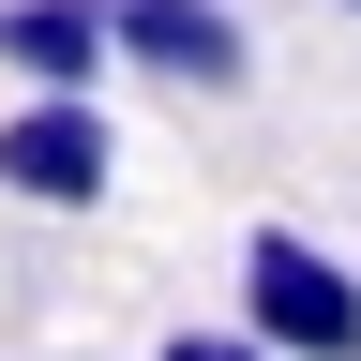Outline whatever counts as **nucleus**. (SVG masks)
<instances>
[{
    "instance_id": "1",
    "label": "nucleus",
    "mask_w": 361,
    "mask_h": 361,
    "mask_svg": "<svg viewBox=\"0 0 361 361\" xmlns=\"http://www.w3.org/2000/svg\"><path fill=\"white\" fill-rule=\"evenodd\" d=\"M241 316L286 361H361V271L331 241H301V226H256L241 241Z\"/></svg>"
},
{
    "instance_id": "2",
    "label": "nucleus",
    "mask_w": 361,
    "mask_h": 361,
    "mask_svg": "<svg viewBox=\"0 0 361 361\" xmlns=\"http://www.w3.org/2000/svg\"><path fill=\"white\" fill-rule=\"evenodd\" d=\"M106 166H121V135H106L90 90H30V106L0 121V196H30V211H90Z\"/></svg>"
},
{
    "instance_id": "3",
    "label": "nucleus",
    "mask_w": 361,
    "mask_h": 361,
    "mask_svg": "<svg viewBox=\"0 0 361 361\" xmlns=\"http://www.w3.org/2000/svg\"><path fill=\"white\" fill-rule=\"evenodd\" d=\"M121 61L135 75H166V90H241L256 75V45H241V16H226V0H121Z\"/></svg>"
},
{
    "instance_id": "4",
    "label": "nucleus",
    "mask_w": 361,
    "mask_h": 361,
    "mask_svg": "<svg viewBox=\"0 0 361 361\" xmlns=\"http://www.w3.org/2000/svg\"><path fill=\"white\" fill-rule=\"evenodd\" d=\"M121 61V0H0V75L16 90H90Z\"/></svg>"
},
{
    "instance_id": "5",
    "label": "nucleus",
    "mask_w": 361,
    "mask_h": 361,
    "mask_svg": "<svg viewBox=\"0 0 361 361\" xmlns=\"http://www.w3.org/2000/svg\"><path fill=\"white\" fill-rule=\"evenodd\" d=\"M151 361H286V346H271V331H256V316H241V331H166Z\"/></svg>"
},
{
    "instance_id": "6",
    "label": "nucleus",
    "mask_w": 361,
    "mask_h": 361,
    "mask_svg": "<svg viewBox=\"0 0 361 361\" xmlns=\"http://www.w3.org/2000/svg\"><path fill=\"white\" fill-rule=\"evenodd\" d=\"M346 16H361V0H346Z\"/></svg>"
}]
</instances>
